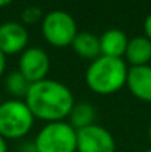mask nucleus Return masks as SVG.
<instances>
[{
    "label": "nucleus",
    "mask_w": 151,
    "mask_h": 152,
    "mask_svg": "<svg viewBox=\"0 0 151 152\" xmlns=\"http://www.w3.org/2000/svg\"><path fill=\"white\" fill-rule=\"evenodd\" d=\"M24 101L34 118L48 123L62 121L70 115L74 106L71 90L64 83L50 78L31 83Z\"/></svg>",
    "instance_id": "1"
},
{
    "label": "nucleus",
    "mask_w": 151,
    "mask_h": 152,
    "mask_svg": "<svg viewBox=\"0 0 151 152\" xmlns=\"http://www.w3.org/2000/svg\"><path fill=\"white\" fill-rule=\"evenodd\" d=\"M127 65L122 58L101 55L91 62L86 69V84L98 95H111L126 86Z\"/></svg>",
    "instance_id": "2"
},
{
    "label": "nucleus",
    "mask_w": 151,
    "mask_h": 152,
    "mask_svg": "<svg viewBox=\"0 0 151 152\" xmlns=\"http://www.w3.org/2000/svg\"><path fill=\"white\" fill-rule=\"evenodd\" d=\"M34 124V115L25 101L9 99L0 103V136L4 139H21Z\"/></svg>",
    "instance_id": "3"
},
{
    "label": "nucleus",
    "mask_w": 151,
    "mask_h": 152,
    "mask_svg": "<svg viewBox=\"0 0 151 152\" xmlns=\"http://www.w3.org/2000/svg\"><path fill=\"white\" fill-rule=\"evenodd\" d=\"M34 148L36 152H76L77 130L67 121L48 123L37 133Z\"/></svg>",
    "instance_id": "4"
},
{
    "label": "nucleus",
    "mask_w": 151,
    "mask_h": 152,
    "mask_svg": "<svg viewBox=\"0 0 151 152\" xmlns=\"http://www.w3.org/2000/svg\"><path fill=\"white\" fill-rule=\"evenodd\" d=\"M42 34L45 40L55 48L71 46L77 36V24L65 10H50L42 19Z\"/></svg>",
    "instance_id": "5"
},
{
    "label": "nucleus",
    "mask_w": 151,
    "mask_h": 152,
    "mask_svg": "<svg viewBox=\"0 0 151 152\" xmlns=\"http://www.w3.org/2000/svg\"><path fill=\"white\" fill-rule=\"evenodd\" d=\"M76 152H116V140L105 127L92 124L77 130Z\"/></svg>",
    "instance_id": "6"
},
{
    "label": "nucleus",
    "mask_w": 151,
    "mask_h": 152,
    "mask_svg": "<svg viewBox=\"0 0 151 152\" xmlns=\"http://www.w3.org/2000/svg\"><path fill=\"white\" fill-rule=\"evenodd\" d=\"M50 68L48 53L40 48H28L19 56V72L30 81L37 83L45 80Z\"/></svg>",
    "instance_id": "7"
},
{
    "label": "nucleus",
    "mask_w": 151,
    "mask_h": 152,
    "mask_svg": "<svg viewBox=\"0 0 151 152\" xmlns=\"http://www.w3.org/2000/svg\"><path fill=\"white\" fill-rule=\"evenodd\" d=\"M28 45V31L21 22H4L0 25V50L4 55L22 53Z\"/></svg>",
    "instance_id": "8"
},
{
    "label": "nucleus",
    "mask_w": 151,
    "mask_h": 152,
    "mask_svg": "<svg viewBox=\"0 0 151 152\" xmlns=\"http://www.w3.org/2000/svg\"><path fill=\"white\" fill-rule=\"evenodd\" d=\"M126 86L139 101L151 102V65L130 66L127 71Z\"/></svg>",
    "instance_id": "9"
},
{
    "label": "nucleus",
    "mask_w": 151,
    "mask_h": 152,
    "mask_svg": "<svg viewBox=\"0 0 151 152\" xmlns=\"http://www.w3.org/2000/svg\"><path fill=\"white\" fill-rule=\"evenodd\" d=\"M127 43H129V39L122 30L119 28L107 30L99 37L101 55L111 56V58H122L124 56Z\"/></svg>",
    "instance_id": "10"
},
{
    "label": "nucleus",
    "mask_w": 151,
    "mask_h": 152,
    "mask_svg": "<svg viewBox=\"0 0 151 152\" xmlns=\"http://www.w3.org/2000/svg\"><path fill=\"white\" fill-rule=\"evenodd\" d=\"M124 58L132 66L148 65L151 61V40L145 36H136L130 39L124 52Z\"/></svg>",
    "instance_id": "11"
},
{
    "label": "nucleus",
    "mask_w": 151,
    "mask_h": 152,
    "mask_svg": "<svg viewBox=\"0 0 151 152\" xmlns=\"http://www.w3.org/2000/svg\"><path fill=\"white\" fill-rule=\"evenodd\" d=\"M74 52L85 58V59H96L101 56V46H99V37H96L92 33L83 31V33H77L76 39L71 43Z\"/></svg>",
    "instance_id": "12"
},
{
    "label": "nucleus",
    "mask_w": 151,
    "mask_h": 152,
    "mask_svg": "<svg viewBox=\"0 0 151 152\" xmlns=\"http://www.w3.org/2000/svg\"><path fill=\"white\" fill-rule=\"evenodd\" d=\"M95 117H96L95 108L88 102L74 103V106H73V109L68 115L70 124L76 130H80V129H85V127L95 124Z\"/></svg>",
    "instance_id": "13"
},
{
    "label": "nucleus",
    "mask_w": 151,
    "mask_h": 152,
    "mask_svg": "<svg viewBox=\"0 0 151 152\" xmlns=\"http://www.w3.org/2000/svg\"><path fill=\"white\" fill-rule=\"evenodd\" d=\"M30 86H31V83L19 71H13L6 77V90L16 99H19V98L25 99Z\"/></svg>",
    "instance_id": "14"
},
{
    "label": "nucleus",
    "mask_w": 151,
    "mask_h": 152,
    "mask_svg": "<svg viewBox=\"0 0 151 152\" xmlns=\"http://www.w3.org/2000/svg\"><path fill=\"white\" fill-rule=\"evenodd\" d=\"M43 16H45V13H43V10L40 7H37V6H28V7H25L22 10L21 21L25 25H33V24L42 21Z\"/></svg>",
    "instance_id": "15"
},
{
    "label": "nucleus",
    "mask_w": 151,
    "mask_h": 152,
    "mask_svg": "<svg viewBox=\"0 0 151 152\" xmlns=\"http://www.w3.org/2000/svg\"><path fill=\"white\" fill-rule=\"evenodd\" d=\"M144 33H145V37L148 40H151V13L144 21Z\"/></svg>",
    "instance_id": "16"
},
{
    "label": "nucleus",
    "mask_w": 151,
    "mask_h": 152,
    "mask_svg": "<svg viewBox=\"0 0 151 152\" xmlns=\"http://www.w3.org/2000/svg\"><path fill=\"white\" fill-rule=\"evenodd\" d=\"M4 69H6V55L0 50V77L4 72Z\"/></svg>",
    "instance_id": "17"
},
{
    "label": "nucleus",
    "mask_w": 151,
    "mask_h": 152,
    "mask_svg": "<svg viewBox=\"0 0 151 152\" xmlns=\"http://www.w3.org/2000/svg\"><path fill=\"white\" fill-rule=\"evenodd\" d=\"M0 152H7V143H6V139L0 136Z\"/></svg>",
    "instance_id": "18"
},
{
    "label": "nucleus",
    "mask_w": 151,
    "mask_h": 152,
    "mask_svg": "<svg viewBox=\"0 0 151 152\" xmlns=\"http://www.w3.org/2000/svg\"><path fill=\"white\" fill-rule=\"evenodd\" d=\"M13 0H0V7H4V6H7V4H10Z\"/></svg>",
    "instance_id": "19"
},
{
    "label": "nucleus",
    "mask_w": 151,
    "mask_h": 152,
    "mask_svg": "<svg viewBox=\"0 0 151 152\" xmlns=\"http://www.w3.org/2000/svg\"><path fill=\"white\" fill-rule=\"evenodd\" d=\"M148 139H150V143H151V124H150V127H148Z\"/></svg>",
    "instance_id": "20"
},
{
    "label": "nucleus",
    "mask_w": 151,
    "mask_h": 152,
    "mask_svg": "<svg viewBox=\"0 0 151 152\" xmlns=\"http://www.w3.org/2000/svg\"><path fill=\"white\" fill-rule=\"evenodd\" d=\"M145 152H151V148H150V149H147V151H145Z\"/></svg>",
    "instance_id": "21"
}]
</instances>
